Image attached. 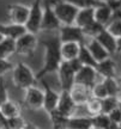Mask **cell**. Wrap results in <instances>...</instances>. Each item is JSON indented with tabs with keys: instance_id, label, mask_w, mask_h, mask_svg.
Returning <instances> with one entry per match:
<instances>
[{
	"instance_id": "24",
	"label": "cell",
	"mask_w": 121,
	"mask_h": 129,
	"mask_svg": "<svg viewBox=\"0 0 121 129\" xmlns=\"http://www.w3.org/2000/svg\"><path fill=\"white\" fill-rule=\"evenodd\" d=\"M91 123H92L93 128L98 129H120V125L110 122L108 115H104V114H98L96 116H92Z\"/></svg>"
},
{
	"instance_id": "28",
	"label": "cell",
	"mask_w": 121,
	"mask_h": 129,
	"mask_svg": "<svg viewBox=\"0 0 121 129\" xmlns=\"http://www.w3.org/2000/svg\"><path fill=\"white\" fill-rule=\"evenodd\" d=\"M104 30V26L101 25V24H98L97 22H91L90 24H88L86 26H84L82 29V31H83V35L85 38H89V40H91V38H95L96 36H98L101 32Z\"/></svg>"
},
{
	"instance_id": "17",
	"label": "cell",
	"mask_w": 121,
	"mask_h": 129,
	"mask_svg": "<svg viewBox=\"0 0 121 129\" xmlns=\"http://www.w3.org/2000/svg\"><path fill=\"white\" fill-rule=\"evenodd\" d=\"M27 32L24 25H18V24H0V34L3 35L4 38H10L16 41L17 38L23 36Z\"/></svg>"
},
{
	"instance_id": "38",
	"label": "cell",
	"mask_w": 121,
	"mask_h": 129,
	"mask_svg": "<svg viewBox=\"0 0 121 129\" xmlns=\"http://www.w3.org/2000/svg\"><path fill=\"white\" fill-rule=\"evenodd\" d=\"M108 117H109L110 122H113V123H115V124H117V125H120L121 124V109H120V106L116 108V109H114L113 111H110V112L108 114Z\"/></svg>"
},
{
	"instance_id": "46",
	"label": "cell",
	"mask_w": 121,
	"mask_h": 129,
	"mask_svg": "<svg viewBox=\"0 0 121 129\" xmlns=\"http://www.w3.org/2000/svg\"><path fill=\"white\" fill-rule=\"evenodd\" d=\"M0 129H3V127H0Z\"/></svg>"
},
{
	"instance_id": "14",
	"label": "cell",
	"mask_w": 121,
	"mask_h": 129,
	"mask_svg": "<svg viewBox=\"0 0 121 129\" xmlns=\"http://www.w3.org/2000/svg\"><path fill=\"white\" fill-rule=\"evenodd\" d=\"M93 40H96V41L101 44V46L106 49L109 55L112 56L114 54H116L119 53L120 50V40L121 38H115V37H113L110 34H108L106 30H103L98 36H96Z\"/></svg>"
},
{
	"instance_id": "1",
	"label": "cell",
	"mask_w": 121,
	"mask_h": 129,
	"mask_svg": "<svg viewBox=\"0 0 121 129\" xmlns=\"http://www.w3.org/2000/svg\"><path fill=\"white\" fill-rule=\"evenodd\" d=\"M41 44L44 47V56H43V66L38 71V73L35 74L36 80L44 79L47 74L55 73L59 66L61 63V55H60V41L58 35L52 38H48L46 41H42Z\"/></svg>"
},
{
	"instance_id": "35",
	"label": "cell",
	"mask_w": 121,
	"mask_h": 129,
	"mask_svg": "<svg viewBox=\"0 0 121 129\" xmlns=\"http://www.w3.org/2000/svg\"><path fill=\"white\" fill-rule=\"evenodd\" d=\"M65 1L71 5H73L78 10L88 9V7H95L97 5V3H95L93 0H65Z\"/></svg>"
},
{
	"instance_id": "34",
	"label": "cell",
	"mask_w": 121,
	"mask_h": 129,
	"mask_svg": "<svg viewBox=\"0 0 121 129\" xmlns=\"http://www.w3.org/2000/svg\"><path fill=\"white\" fill-rule=\"evenodd\" d=\"M25 123L27 122L24 121L22 116H17V117H13V118H7L5 129H23Z\"/></svg>"
},
{
	"instance_id": "18",
	"label": "cell",
	"mask_w": 121,
	"mask_h": 129,
	"mask_svg": "<svg viewBox=\"0 0 121 129\" xmlns=\"http://www.w3.org/2000/svg\"><path fill=\"white\" fill-rule=\"evenodd\" d=\"M113 12L104 3H100L93 7V20L106 26L113 19Z\"/></svg>"
},
{
	"instance_id": "39",
	"label": "cell",
	"mask_w": 121,
	"mask_h": 129,
	"mask_svg": "<svg viewBox=\"0 0 121 129\" xmlns=\"http://www.w3.org/2000/svg\"><path fill=\"white\" fill-rule=\"evenodd\" d=\"M104 4L110 9V11L113 13L117 12V11H121V0H108Z\"/></svg>"
},
{
	"instance_id": "2",
	"label": "cell",
	"mask_w": 121,
	"mask_h": 129,
	"mask_svg": "<svg viewBox=\"0 0 121 129\" xmlns=\"http://www.w3.org/2000/svg\"><path fill=\"white\" fill-rule=\"evenodd\" d=\"M12 81L14 86L22 90H27L28 87L36 86L37 80L31 68L24 62H18L13 66L12 69Z\"/></svg>"
},
{
	"instance_id": "44",
	"label": "cell",
	"mask_w": 121,
	"mask_h": 129,
	"mask_svg": "<svg viewBox=\"0 0 121 129\" xmlns=\"http://www.w3.org/2000/svg\"><path fill=\"white\" fill-rule=\"evenodd\" d=\"M90 129H98V128H93V127H91V128H90Z\"/></svg>"
},
{
	"instance_id": "4",
	"label": "cell",
	"mask_w": 121,
	"mask_h": 129,
	"mask_svg": "<svg viewBox=\"0 0 121 129\" xmlns=\"http://www.w3.org/2000/svg\"><path fill=\"white\" fill-rule=\"evenodd\" d=\"M42 20V0H34L31 6L29 7L28 19L24 24L25 30L29 34L37 35L41 29Z\"/></svg>"
},
{
	"instance_id": "33",
	"label": "cell",
	"mask_w": 121,
	"mask_h": 129,
	"mask_svg": "<svg viewBox=\"0 0 121 129\" xmlns=\"http://www.w3.org/2000/svg\"><path fill=\"white\" fill-rule=\"evenodd\" d=\"M49 117H51L53 127H54L53 129H61V128L65 129L66 121H67L66 117H64L62 115H60L58 111H53L52 114H49Z\"/></svg>"
},
{
	"instance_id": "11",
	"label": "cell",
	"mask_w": 121,
	"mask_h": 129,
	"mask_svg": "<svg viewBox=\"0 0 121 129\" xmlns=\"http://www.w3.org/2000/svg\"><path fill=\"white\" fill-rule=\"evenodd\" d=\"M77 108H78V106L73 103L68 91H61L60 94H59V102H58L55 111H58V112H59L60 115H62L64 117L68 118L71 116L76 115Z\"/></svg>"
},
{
	"instance_id": "10",
	"label": "cell",
	"mask_w": 121,
	"mask_h": 129,
	"mask_svg": "<svg viewBox=\"0 0 121 129\" xmlns=\"http://www.w3.org/2000/svg\"><path fill=\"white\" fill-rule=\"evenodd\" d=\"M41 83L43 85V88H42V91H43V105H42V109L49 115L53 111H55L58 102H59V94L60 93L56 92L54 88H52L46 83L44 79H42Z\"/></svg>"
},
{
	"instance_id": "19",
	"label": "cell",
	"mask_w": 121,
	"mask_h": 129,
	"mask_svg": "<svg viewBox=\"0 0 121 129\" xmlns=\"http://www.w3.org/2000/svg\"><path fill=\"white\" fill-rule=\"evenodd\" d=\"M84 44H85L86 49L89 50V53L91 54V56L93 57V60L96 61V62H101V61L110 57V55L106 51V49H104L96 40H93V38L89 40V41L85 42Z\"/></svg>"
},
{
	"instance_id": "13",
	"label": "cell",
	"mask_w": 121,
	"mask_h": 129,
	"mask_svg": "<svg viewBox=\"0 0 121 129\" xmlns=\"http://www.w3.org/2000/svg\"><path fill=\"white\" fill-rule=\"evenodd\" d=\"M29 14V7L20 4H12L7 6V18L10 23L24 25Z\"/></svg>"
},
{
	"instance_id": "30",
	"label": "cell",
	"mask_w": 121,
	"mask_h": 129,
	"mask_svg": "<svg viewBox=\"0 0 121 129\" xmlns=\"http://www.w3.org/2000/svg\"><path fill=\"white\" fill-rule=\"evenodd\" d=\"M121 18H113L104 26V30L115 38H121Z\"/></svg>"
},
{
	"instance_id": "45",
	"label": "cell",
	"mask_w": 121,
	"mask_h": 129,
	"mask_svg": "<svg viewBox=\"0 0 121 129\" xmlns=\"http://www.w3.org/2000/svg\"><path fill=\"white\" fill-rule=\"evenodd\" d=\"M106 1H108V0H103V3H106Z\"/></svg>"
},
{
	"instance_id": "7",
	"label": "cell",
	"mask_w": 121,
	"mask_h": 129,
	"mask_svg": "<svg viewBox=\"0 0 121 129\" xmlns=\"http://www.w3.org/2000/svg\"><path fill=\"white\" fill-rule=\"evenodd\" d=\"M58 31H59L58 37L60 43H67V42L79 43V44L85 43L86 38L84 37L82 29L76 25H61Z\"/></svg>"
},
{
	"instance_id": "32",
	"label": "cell",
	"mask_w": 121,
	"mask_h": 129,
	"mask_svg": "<svg viewBox=\"0 0 121 129\" xmlns=\"http://www.w3.org/2000/svg\"><path fill=\"white\" fill-rule=\"evenodd\" d=\"M90 91H91V97L96 98V99H100V101H102L106 97H108L106 87H104V85L102 84V81H96L95 85L90 88Z\"/></svg>"
},
{
	"instance_id": "23",
	"label": "cell",
	"mask_w": 121,
	"mask_h": 129,
	"mask_svg": "<svg viewBox=\"0 0 121 129\" xmlns=\"http://www.w3.org/2000/svg\"><path fill=\"white\" fill-rule=\"evenodd\" d=\"M0 114L5 118H13V117L20 116V106L18 103L9 99L4 104L0 105Z\"/></svg>"
},
{
	"instance_id": "16",
	"label": "cell",
	"mask_w": 121,
	"mask_h": 129,
	"mask_svg": "<svg viewBox=\"0 0 121 129\" xmlns=\"http://www.w3.org/2000/svg\"><path fill=\"white\" fill-rule=\"evenodd\" d=\"M95 71H96L97 75L102 77V79L116 78V62L112 57H108L101 62H97Z\"/></svg>"
},
{
	"instance_id": "41",
	"label": "cell",
	"mask_w": 121,
	"mask_h": 129,
	"mask_svg": "<svg viewBox=\"0 0 121 129\" xmlns=\"http://www.w3.org/2000/svg\"><path fill=\"white\" fill-rule=\"evenodd\" d=\"M23 129H40L38 127H36L33 123H25V125L23 127Z\"/></svg>"
},
{
	"instance_id": "15",
	"label": "cell",
	"mask_w": 121,
	"mask_h": 129,
	"mask_svg": "<svg viewBox=\"0 0 121 129\" xmlns=\"http://www.w3.org/2000/svg\"><path fill=\"white\" fill-rule=\"evenodd\" d=\"M72 101L77 106H84L86 104V102L91 98V91L89 87L82 86V85H77L75 84L71 90L68 91Z\"/></svg>"
},
{
	"instance_id": "29",
	"label": "cell",
	"mask_w": 121,
	"mask_h": 129,
	"mask_svg": "<svg viewBox=\"0 0 121 129\" xmlns=\"http://www.w3.org/2000/svg\"><path fill=\"white\" fill-rule=\"evenodd\" d=\"M77 59L80 61V63L83 66H88V67H96L97 62L93 60V57L91 56V54L89 53V50L86 49L85 44H82L80 46V49H79V54L77 56Z\"/></svg>"
},
{
	"instance_id": "31",
	"label": "cell",
	"mask_w": 121,
	"mask_h": 129,
	"mask_svg": "<svg viewBox=\"0 0 121 129\" xmlns=\"http://www.w3.org/2000/svg\"><path fill=\"white\" fill-rule=\"evenodd\" d=\"M85 109H86V112H88V116L92 117V116H96L98 114H101V101L100 99H96V98H90L86 104H85Z\"/></svg>"
},
{
	"instance_id": "3",
	"label": "cell",
	"mask_w": 121,
	"mask_h": 129,
	"mask_svg": "<svg viewBox=\"0 0 121 129\" xmlns=\"http://www.w3.org/2000/svg\"><path fill=\"white\" fill-rule=\"evenodd\" d=\"M52 7L55 13L58 20L61 25H75L76 16L78 13V9L73 5L66 3L65 0L61 1H53Z\"/></svg>"
},
{
	"instance_id": "40",
	"label": "cell",
	"mask_w": 121,
	"mask_h": 129,
	"mask_svg": "<svg viewBox=\"0 0 121 129\" xmlns=\"http://www.w3.org/2000/svg\"><path fill=\"white\" fill-rule=\"evenodd\" d=\"M67 62H68L70 67L72 68V71H73L75 73H77V72H78V71H79V69L83 67V64L80 63V61L78 60V59H73V60L67 61Z\"/></svg>"
},
{
	"instance_id": "21",
	"label": "cell",
	"mask_w": 121,
	"mask_h": 129,
	"mask_svg": "<svg viewBox=\"0 0 121 129\" xmlns=\"http://www.w3.org/2000/svg\"><path fill=\"white\" fill-rule=\"evenodd\" d=\"M79 43H72V42H67V43H61L60 44V55L62 61H71L73 59H77V56L79 54L80 49Z\"/></svg>"
},
{
	"instance_id": "20",
	"label": "cell",
	"mask_w": 121,
	"mask_h": 129,
	"mask_svg": "<svg viewBox=\"0 0 121 129\" xmlns=\"http://www.w3.org/2000/svg\"><path fill=\"white\" fill-rule=\"evenodd\" d=\"M91 127L90 116H71L66 121L65 129H90Z\"/></svg>"
},
{
	"instance_id": "25",
	"label": "cell",
	"mask_w": 121,
	"mask_h": 129,
	"mask_svg": "<svg viewBox=\"0 0 121 129\" xmlns=\"http://www.w3.org/2000/svg\"><path fill=\"white\" fill-rule=\"evenodd\" d=\"M101 81L106 87L108 97H120V84L116 78H106Z\"/></svg>"
},
{
	"instance_id": "6",
	"label": "cell",
	"mask_w": 121,
	"mask_h": 129,
	"mask_svg": "<svg viewBox=\"0 0 121 129\" xmlns=\"http://www.w3.org/2000/svg\"><path fill=\"white\" fill-rule=\"evenodd\" d=\"M61 26L55 13L52 7V1L44 0V5L42 6V20L40 31H58Z\"/></svg>"
},
{
	"instance_id": "27",
	"label": "cell",
	"mask_w": 121,
	"mask_h": 129,
	"mask_svg": "<svg viewBox=\"0 0 121 129\" xmlns=\"http://www.w3.org/2000/svg\"><path fill=\"white\" fill-rule=\"evenodd\" d=\"M14 41L10 38H4L0 42V60H9V57L14 54Z\"/></svg>"
},
{
	"instance_id": "42",
	"label": "cell",
	"mask_w": 121,
	"mask_h": 129,
	"mask_svg": "<svg viewBox=\"0 0 121 129\" xmlns=\"http://www.w3.org/2000/svg\"><path fill=\"white\" fill-rule=\"evenodd\" d=\"M95 3H97V4H100V3H103V0H93Z\"/></svg>"
},
{
	"instance_id": "9",
	"label": "cell",
	"mask_w": 121,
	"mask_h": 129,
	"mask_svg": "<svg viewBox=\"0 0 121 129\" xmlns=\"http://www.w3.org/2000/svg\"><path fill=\"white\" fill-rule=\"evenodd\" d=\"M56 74H58V78H59L61 91H70L71 87L75 85L76 73L72 71L68 62L61 61L60 66H59V68L56 71Z\"/></svg>"
},
{
	"instance_id": "12",
	"label": "cell",
	"mask_w": 121,
	"mask_h": 129,
	"mask_svg": "<svg viewBox=\"0 0 121 129\" xmlns=\"http://www.w3.org/2000/svg\"><path fill=\"white\" fill-rule=\"evenodd\" d=\"M97 73L93 67H88V66H83L82 68L76 73L75 75V84L77 85H82L85 87L91 88L97 81Z\"/></svg>"
},
{
	"instance_id": "26",
	"label": "cell",
	"mask_w": 121,
	"mask_h": 129,
	"mask_svg": "<svg viewBox=\"0 0 121 129\" xmlns=\"http://www.w3.org/2000/svg\"><path fill=\"white\" fill-rule=\"evenodd\" d=\"M120 106V97H106L101 101V114L108 115L110 111Z\"/></svg>"
},
{
	"instance_id": "37",
	"label": "cell",
	"mask_w": 121,
	"mask_h": 129,
	"mask_svg": "<svg viewBox=\"0 0 121 129\" xmlns=\"http://www.w3.org/2000/svg\"><path fill=\"white\" fill-rule=\"evenodd\" d=\"M14 64L9 60H0V77H4L6 73L12 72Z\"/></svg>"
},
{
	"instance_id": "43",
	"label": "cell",
	"mask_w": 121,
	"mask_h": 129,
	"mask_svg": "<svg viewBox=\"0 0 121 129\" xmlns=\"http://www.w3.org/2000/svg\"><path fill=\"white\" fill-rule=\"evenodd\" d=\"M3 40H4V37H3V35L0 34V42H3Z\"/></svg>"
},
{
	"instance_id": "36",
	"label": "cell",
	"mask_w": 121,
	"mask_h": 129,
	"mask_svg": "<svg viewBox=\"0 0 121 129\" xmlns=\"http://www.w3.org/2000/svg\"><path fill=\"white\" fill-rule=\"evenodd\" d=\"M9 99V92H7L6 85H5L4 77H0V105L4 104L5 102H7Z\"/></svg>"
},
{
	"instance_id": "5",
	"label": "cell",
	"mask_w": 121,
	"mask_h": 129,
	"mask_svg": "<svg viewBox=\"0 0 121 129\" xmlns=\"http://www.w3.org/2000/svg\"><path fill=\"white\" fill-rule=\"evenodd\" d=\"M38 44V40L36 35L25 32L23 36H20L14 41V53L24 56H33L36 47Z\"/></svg>"
},
{
	"instance_id": "8",
	"label": "cell",
	"mask_w": 121,
	"mask_h": 129,
	"mask_svg": "<svg viewBox=\"0 0 121 129\" xmlns=\"http://www.w3.org/2000/svg\"><path fill=\"white\" fill-rule=\"evenodd\" d=\"M24 94V105L29 110H40L43 105V91L37 86L28 87Z\"/></svg>"
},
{
	"instance_id": "22",
	"label": "cell",
	"mask_w": 121,
	"mask_h": 129,
	"mask_svg": "<svg viewBox=\"0 0 121 129\" xmlns=\"http://www.w3.org/2000/svg\"><path fill=\"white\" fill-rule=\"evenodd\" d=\"M91 22H93V7L78 10V13H77L76 19H75L76 26L83 29L84 26H86Z\"/></svg>"
}]
</instances>
